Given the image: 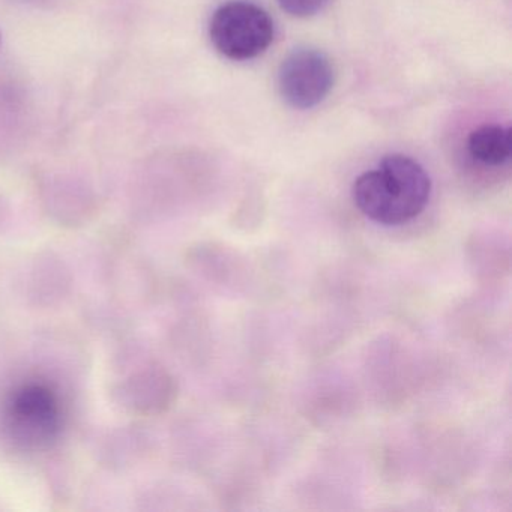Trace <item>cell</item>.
I'll list each match as a JSON object with an SVG mask.
<instances>
[{"instance_id":"obj_8","label":"cell","mask_w":512,"mask_h":512,"mask_svg":"<svg viewBox=\"0 0 512 512\" xmlns=\"http://www.w3.org/2000/svg\"><path fill=\"white\" fill-rule=\"evenodd\" d=\"M278 4L281 10L286 11L290 16L307 19L325 10L329 0H278Z\"/></svg>"},{"instance_id":"obj_2","label":"cell","mask_w":512,"mask_h":512,"mask_svg":"<svg viewBox=\"0 0 512 512\" xmlns=\"http://www.w3.org/2000/svg\"><path fill=\"white\" fill-rule=\"evenodd\" d=\"M2 425L8 439L22 451L47 448L62 427L58 392L44 382H26L5 401Z\"/></svg>"},{"instance_id":"obj_3","label":"cell","mask_w":512,"mask_h":512,"mask_svg":"<svg viewBox=\"0 0 512 512\" xmlns=\"http://www.w3.org/2000/svg\"><path fill=\"white\" fill-rule=\"evenodd\" d=\"M209 37L215 49L232 61H250L274 41V22L263 8L245 0L221 5L211 19Z\"/></svg>"},{"instance_id":"obj_7","label":"cell","mask_w":512,"mask_h":512,"mask_svg":"<svg viewBox=\"0 0 512 512\" xmlns=\"http://www.w3.org/2000/svg\"><path fill=\"white\" fill-rule=\"evenodd\" d=\"M470 155L485 166H502L511 158V130L500 125H484L467 140Z\"/></svg>"},{"instance_id":"obj_1","label":"cell","mask_w":512,"mask_h":512,"mask_svg":"<svg viewBox=\"0 0 512 512\" xmlns=\"http://www.w3.org/2000/svg\"><path fill=\"white\" fill-rule=\"evenodd\" d=\"M431 179L424 167L406 155H388L377 169L353 182L356 208L374 223L401 226L419 217L430 202Z\"/></svg>"},{"instance_id":"obj_4","label":"cell","mask_w":512,"mask_h":512,"mask_svg":"<svg viewBox=\"0 0 512 512\" xmlns=\"http://www.w3.org/2000/svg\"><path fill=\"white\" fill-rule=\"evenodd\" d=\"M334 86V68L319 50L298 49L290 53L278 73L281 97L293 109L319 106Z\"/></svg>"},{"instance_id":"obj_9","label":"cell","mask_w":512,"mask_h":512,"mask_svg":"<svg viewBox=\"0 0 512 512\" xmlns=\"http://www.w3.org/2000/svg\"><path fill=\"white\" fill-rule=\"evenodd\" d=\"M10 223V209L0 200V233H4Z\"/></svg>"},{"instance_id":"obj_6","label":"cell","mask_w":512,"mask_h":512,"mask_svg":"<svg viewBox=\"0 0 512 512\" xmlns=\"http://www.w3.org/2000/svg\"><path fill=\"white\" fill-rule=\"evenodd\" d=\"M73 284V272L68 263L55 251H40L29 266L26 298L32 307L40 310L58 308L70 298Z\"/></svg>"},{"instance_id":"obj_5","label":"cell","mask_w":512,"mask_h":512,"mask_svg":"<svg viewBox=\"0 0 512 512\" xmlns=\"http://www.w3.org/2000/svg\"><path fill=\"white\" fill-rule=\"evenodd\" d=\"M175 397L172 377L157 365L131 371L110 389V400L130 416H155L167 409Z\"/></svg>"}]
</instances>
